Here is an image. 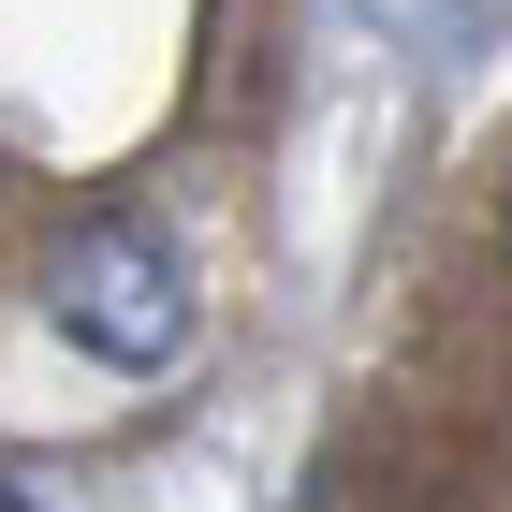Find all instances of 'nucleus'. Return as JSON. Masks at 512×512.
<instances>
[{
  "instance_id": "obj_1",
  "label": "nucleus",
  "mask_w": 512,
  "mask_h": 512,
  "mask_svg": "<svg viewBox=\"0 0 512 512\" xmlns=\"http://www.w3.org/2000/svg\"><path fill=\"white\" fill-rule=\"evenodd\" d=\"M44 308L118 381H161V366L191 352V264H176V235H161L147 205H88L74 235H59V264H44Z\"/></svg>"
}]
</instances>
